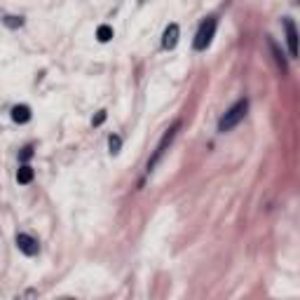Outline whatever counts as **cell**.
<instances>
[{
	"label": "cell",
	"mask_w": 300,
	"mask_h": 300,
	"mask_svg": "<svg viewBox=\"0 0 300 300\" xmlns=\"http://www.w3.org/2000/svg\"><path fill=\"white\" fill-rule=\"evenodd\" d=\"M247 110H249V101L247 99H239L237 103H232V106L225 110V115L218 120V131H221V134H225V131L235 129V127H237V124L244 120Z\"/></svg>",
	"instance_id": "1"
},
{
	"label": "cell",
	"mask_w": 300,
	"mask_h": 300,
	"mask_svg": "<svg viewBox=\"0 0 300 300\" xmlns=\"http://www.w3.org/2000/svg\"><path fill=\"white\" fill-rule=\"evenodd\" d=\"M216 26H218L216 16H207V19L200 23V28H197L195 40H193L195 52H204V49L211 45V40H214V35H216Z\"/></svg>",
	"instance_id": "2"
},
{
	"label": "cell",
	"mask_w": 300,
	"mask_h": 300,
	"mask_svg": "<svg viewBox=\"0 0 300 300\" xmlns=\"http://www.w3.org/2000/svg\"><path fill=\"white\" fill-rule=\"evenodd\" d=\"M178 127H181V122H174V124H171V127H169V129L164 131V136H162V139H160V143H157V148H155L153 157L148 160V167H146L148 171H153L155 167H157V162L162 160V155L167 153V148L171 146V141L176 139V131H178Z\"/></svg>",
	"instance_id": "3"
},
{
	"label": "cell",
	"mask_w": 300,
	"mask_h": 300,
	"mask_svg": "<svg viewBox=\"0 0 300 300\" xmlns=\"http://www.w3.org/2000/svg\"><path fill=\"white\" fill-rule=\"evenodd\" d=\"M14 242H16V249H19L23 256H35L40 251L38 239H33L31 235H26V232H19Z\"/></svg>",
	"instance_id": "4"
},
{
	"label": "cell",
	"mask_w": 300,
	"mask_h": 300,
	"mask_svg": "<svg viewBox=\"0 0 300 300\" xmlns=\"http://www.w3.org/2000/svg\"><path fill=\"white\" fill-rule=\"evenodd\" d=\"M284 28H286V42H289V54H291V59H296V56H298V31H296L293 19L286 16V19H284Z\"/></svg>",
	"instance_id": "5"
},
{
	"label": "cell",
	"mask_w": 300,
	"mask_h": 300,
	"mask_svg": "<svg viewBox=\"0 0 300 300\" xmlns=\"http://www.w3.org/2000/svg\"><path fill=\"white\" fill-rule=\"evenodd\" d=\"M178 33H181L178 23H169V26L164 28V35H162V47H164V49H174V47L178 45Z\"/></svg>",
	"instance_id": "6"
},
{
	"label": "cell",
	"mask_w": 300,
	"mask_h": 300,
	"mask_svg": "<svg viewBox=\"0 0 300 300\" xmlns=\"http://www.w3.org/2000/svg\"><path fill=\"white\" fill-rule=\"evenodd\" d=\"M12 120L16 124H26L31 120V108L28 106H14L12 108Z\"/></svg>",
	"instance_id": "7"
},
{
	"label": "cell",
	"mask_w": 300,
	"mask_h": 300,
	"mask_svg": "<svg viewBox=\"0 0 300 300\" xmlns=\"http://www.w3.org/2000/svg\"><path fill=\"white\" fill-rule=\"evenodd\" d=\"M33 176H35V171H33V167H28V164H21L19 171H16V181H19V185H28L33 181Z\"/></svg>",
	"instance_id": "8"
},
{
	"label": "cell",
	"mask_w": 300,
	"mask_h": 300,
	"mask_svg": "<svg viewBox=\"0 0 300 300\" xmlns=\"http://www.w3.org/2000/svg\"><path fill=\"white\" fill-rule=\"evenodd\" d=\"M270 49H272V54H275V61H277V66L282 68V73L286 70V59H284V52L279 49V45L275 42V40H270Z\"/></svg>",
	"instance_id": "9"
},
{
	"label": "cell",
	"mask_w": 300,
	"mask_h": 300,
	"mask_svg": "<svg viewBox=\"0 0 300 300\" xmlns=\"http://www.w3.org/2000/svg\"><path fill=\"white\" fill-rule=\"evenodd\" d=\"M96 38H99V42H110V38H113V28L106 26V23L99 26V28H96Z\"/></svg>",
	"instance_id": "10"
},
{
	"label": "cell",
	"mask_w": 300,
	"mask_h": 300,
	"mask_svg": "<svg viewBox=\"0 0 300 300\" xmlns=\"http://www.w3.org/2000/svg\"><path fill=\"white\" fill-rule=\"evenodd\" d=\"M108 148H110V155H117V153H120V148H122V139H120L117 134H110V139H108Z\"/></svg>",
	"instance_id": "11"
},
{
	"label": "cell",
	"mask_w": 300,
	"mask_h": 300,
	"mask_svg": "<svg viewBox=\"0 0 300 300\" xmlns=\"http://www.w3.org/2000/svg\"><path fill=\"white\" fill-rule=\"evenodd\" d=\"M2 21H5V26H7V28H19V26L23 23V19H21V16H9L7 14Z\"/></svg>",
	"instance_id": "12"
},
{
	"label": "cell",
	"mask_w": 300,
	"mask_h": 300,
	"mask_svg": "<svg viewBox=\"0 0 300 300\" xmlns=\"http://www.w3.org/2000/svg\"><path fill=\"white\" fill-rule=\"evenodd\" d=\"M103 122H106V110H99L96 117L92 120V124H94V127H99V124H103Z\"/></svg>",
	"instance_id": "13"
},
{
	"label": "cell",
	"mask_w": 300,
	"mask_h": 300,
	"mask_svg": "<svg viewBox=\"0 0 300 300\" xmlns=\"http://www.w3.org/2000/svg\"><path fill=\"white\" fill-rule=\"evenodd\" d=\"M19 157H21V162H28V160L33 157V148H31V146H26V148L21 150V155H19Z\"/></svg>",
	"instance_id": "14"
},
{
	"label": "cell",
	"mask_w": 300,
	"mask_h": 300,
	"mask_svg": "<svg viewBox=\"0 0 300 300\" xmlns=\"http://www.w3.org/2000/svg\"><path fill=\"white\" fill-rule=\"evenodd\" d=\"M139 2H146V0H139Z\"/></svg>",
	"instance_id": "15"
}]
</instances>
